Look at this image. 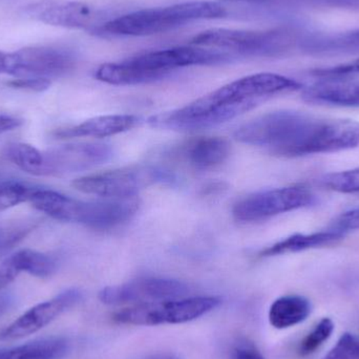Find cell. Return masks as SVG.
Listing matches in <instances>:
<instances>
[{
    "label": "cell",
    "mask_w": 359,
    "mask_h": 359,
    "mask_svg": "<svg viewBox=\"0 0 359 359\" xmlns=\"http://www.w3.org/2000/svg\"><path fill=\"white\" fill-rule=\"evenodd\" d=\"M331 228L339 230L343 233H347L351 230L359 229V208L352 209V210L346 211L343 215H339Z\"/></svg>",
    "instance_id": "cell-33"
},
{
    "label": "cell",
    "mask_w": 359,
    "mask_h": 359,
    "mask_svg": "<svg viewBox=\"0 0 359 359\" xmlns=\"http://www.w3.org/2000/svg\"><path fill=\"white\" fill-rule=\"evenodd\" d=\"M217 297H181L170 301L138 304L114 314L118 324L130 326H159L191 322L219 307Z\"/></svg>",
    "instance_id": "cell-6"
},
{
    "label": "cell",
    "mask_w": 359,
    "mask_h": 359,
    "mask_svg": "<svg viewBox=\"0 0 359 359\" xmlns=\"http://www.w3.org/2000/svg\"><path fill=\"white\" fill-rule=\"evenodd\" d=\"M176 177L156 166H132L74 180L72 186L83 194L105 198L137 196L139 191L155 184H172Z\"/></svg>",
    "instance_id": "cell-7"
},
{
    "label": "cell",
    "mask_w": 359,
    "mask_h": 359,
    "mask_svg": "<svg viewBox=\"0 0 359 359\" xmlns=\"http://www.w3.org/2000/svg\"><path fill=\"white\" fill-rule=\"evenodd\" d=\"M6 86L17 90H34V92H43L50 86V81L44 78H17L6 82Z\"/></svg>",
    "instance_id": "cell-32"
},
{
    "label": "cell",
    "mask_w": 359,
    "mask_h": 359,
    "mask_svg": "<svg viewBox=\"0 0 359 359\" xmlns=\"http://www.w3.org/2000/svg\"><path fill=\"white\" fill-rule=\"evenodd\" d=\"M303 38L290 27L268 31L211 29L194 36L190 43L224 50L236 57H278L299 48Z\"/></svg>",
    "instance_id": "cell-5"
},
{
    "label": "cell",
    "mask_w": 359,
    "mask_h": 359,
    "mask_svg": "<svg viewBox=\"0 0 359 359\" xmlns=\"http://www.w3.org/2000/svg\"><path fill=\"white\" fill-rule=\"evenodd\" d=\"M183 157L196 170L217 168L227 160L230 144L219 137H204L188 142L182 149Z\"/></svg>",
    "instance_id": "cell-17"
},
{
    "label": "cell",
    "mask_w": 359,
    "mask_h": 359,
    "mask_svg": "<svg viewBox=\"0 0 359 359\" xmlns=\"http://www.w3.org/2000/svg\"><path fill=\"white\" fill-rule=\"evenodd\" d=\"M322 359H359V335L346 332Z\"/></svg>",
    "instance_id": "cell-28"
},
{
    "label": "cell",
    "mask_w": 359,
    "mask_h": 359,
    "mask_svg": "<svg viewBox=\"0 0 359 359\" xmlns=\"http://www.w3.org/2000/svg\"><path fill=\"white\" fill-rule=\"evenodd\" d=\"M21 124H22V121L17 119V118L0 115V135L15 130V128H19Z\"/></svg>",
    "instance_id": "cell-36"
},
{
    "label": "cell",
    "mask_w": 359,
    "mask_h": 359,
    "mask_svg": "<svg viewBox=\"0 0 359 359\" xmlns=\"http://www.w3.org/2000/svg\"><path fill=\"white\" fill-rule=\"evenodd\" d=\"M6 157L17 168L27 174L42 176L44 165V155L32 145L25 143H15L6 149Z\"/></svg>",
    "instance_id": "cell-24"
},
{
    "label": "cell",
    "mask_w": 359,
    "mask_h": 359,
    "mask_svg": "<svg viewBox=\"0 0 359 359\" xmlns=\"http://www.w3.org/2000/svg\"><path fill=\"white\" fill-rule=\"evenodd\" d=\"M81 299L82 293L78 289H69L50 301L34 306L0 332V341H16L38 332Z\"/></svg>",
    "instance_id": "cell-13"
},
{
    "label": "cell",
    "mask_w": 359,
    "mask_h": 359,
    "mask_svg": "<svg viewBox=\"0 0 359 359\" xmlns=\"http://www.w3.org/2000/svg\"><path fill=\"white\" fill-rule=\"evenodd\" d=\"M303 88L299 82L272 73L253 74L230 82L175 111L149 118L161 130L194 132L225 123L276 95Z\"/></svg>",
    "instance_id": "cell-1"
},
{
    "label": "cell",
    "mask_w": 359,
    "mask_h": 359,
    "mask_svg": "<svg viewBox=\"0 0 359 359\" xmlns=\"http://www.w3.org/2000/svg\"><path fill=\"white\" fill-rule=\"evenodd\" d=\"M302 97L314 104L359 107V81L325 79L305 88Z\"/></svg>",
    "instance_id": "cell-15"
},
{
    "label": "cell",
    "mask_w": 359,
    "mask_h": 359,
    "mask_svg": "<svg viewBox=\"0 0 359 359\" xmlns=\"http://www.w3.org/2000/svg\"><path fill=\"white\" fill-rule=\"evenodd\" d=\"M234 58L233 55L215 48L177 46L151 50L120 62L104 63L95 72V78L113 86H136L159 81L182 67L222 65Z\"/></svg>",
    "instance_id": "cell-3"
},
{
    "label": "cell",
    "mask_w": 359,
    "mask_h": 359,
    "mask_svg": "<svg viewBox=\"0 0 359 359\" xmlns=\"http://www.w3.org/2000/svg\"><path fill=\"white\" fill-rule=\"evenodd\" d=\"M75 67L69 50L53 48H25L6 54V74L18 78L60 77Z\"/></svg>",
    "instance_id": "cell-10"
},
{
    "label": "cell",
    "mask_w": 359,
    "mask_h": 359,
    "mask_svg": "<svg viewBox=\"0 0 359 359\" xmlns=\"http://www.w3.org/2000/svg\"><path fill=\"white\" fill-rule=\"evenodd\" d=\"M334 331V323L331 318H325L314 327L313 330L303 339L299 345V354L308 356L320 349L328 341Z\"/></svg>",
    "instance_id": "cell-25"
},
{
    "label": "cell",
    "mask_w": 359,
    "mask_h": 359,
    "mask_svg": "<svg viewBox=\"0 0 359 359\" xmlns=\"http://www.w3.org/2000/svg\"><path fill=\"white\" fill-rule=\"evenodd\" d=\"M29 16L48 25L67 29H86L94 34L109 17L107 10L67 0H42L27 6Z\"/></svg>",
    "instance_id": "cell-9"
},
{
    "label": "cell",
    "mask_w": 359,
    "mask_h": 359,
    "mask_svg": "<svg viewBox=\"0 0 359 359\" xmlns=\"http://www.w3.org/2000/svg\"><path fill=\"white\" fill-rule=\"evenodd\" d=\"M69 346L63 337H48L2 350L0 359H62L69 351Z\"/></svg>",
    "instance_id": "cell-22"
},
{
    "label": "cell",
    "mask_w": 359,
    "mask_h": 359,
    "mask_svg": "<svg viewBox=\"0 0 359 359\" xmlns=\"http://www.w3.org/2000/svg\"><path fill=\"white\" fill-rule=\"evenodd\" d=\"M8 261L19 272H27L37 278H48L57 268L56 261L53 257L31 249L18 251L8 257Z\"/></svg>",
    "instance_id": "cell-23"
},
{
    "label": "cell",
    "mask_w": 359,
    "mask_h": 359,
    "mask_svg": "<svg viewBox=\"0 0 359 359\" xmlns=\"http://www.w3.org/2000/svg\"><path fill=\"white\" fill-rule=\"evenodd\" d=\"M139 118L130 115L101 116L86 120L83 123L72 128H61L55 132V137L60 139L78 138V137H95L105 138L128 132L136 128Z\"/></svg>",
    "instance_id": "cell-16"
},
{
    "label": "cell",
    "mask_w": 359,
    "mask_h": 359,
    "mask_svg": "<svg viewBox=\"0 0 359 359\" xmlns=\"http://www.w3.org/2000/svg\"><path fill=\"white\" fill-rule=\"evenodd\" d=\"M20 272L8 261V259L0 265V291L12 284Z\"/></svg>",
    "instance_id": "cell-34"
},
{
    "label": "cell",
    "mask_w": 359,
    "mask_h": 359,
    "mask_svg": "<svg viewBox=\"0 0 359 359\" xmlns=\"http://www.w3.org/2000/svg\"><path fill=\"white\" fill-rule=\"evenodd\" d=\"M299 48L316 56L359 54V29L331 35H306Z\"/></svg>",
    "instance_id": "cell-18"
},
{
    "label": "cell",
    "mask_w": 359,
    "mask_h": 359,
    "mask_svg": "<svg viewBox=\"0 0 359 359\" xmlns=\"http://www.w3.org/2000/svg\"><path fill=\"white\" fill-rule=\"evenodd\" d=\"M324 122L325 119L302 111H273L241 126L234 137L240 142L263 147L278 157L318 155Z\"/></svg>",
    "instance_id": "cell-2"
},
{
    "label": "cell",
    "mask_w": 359,
    "mask_h": 359,
    "mask_svg": "<svg viewBox=\"0 0 359 359\" xmlns=\"http://www.w3.org/2000/svg\"><path fill=\"white\" fill-rule=\"evenodd\" d=\"M13 305V297L8 294H0V318L4 316Z\"/></svg>",
    "instance_id": "cell-38"
},
{
    "label": "cell",
    "mask_w": 359,
    "mask_h": 359,
    "mask_svg": "<svg viewBox=\"0 0 359 359\" xmlns=\"http://www.w3.org/2000/svg\"><path fill=\"white\" fill-rule=\"evenodd\" d=\"M29 202L37 210L62 222L77 223L80 201L50 189L34 188Z\"/></svg>",
    "instance_id": "cell-19"
},
{
    "label": "cell",
    "mask_w": 359,
    "mask_h": 359,
    "mask_svg": "<svg viewBox=\"0 0 359 359\" xmlns=\"http://www.w3.org/2000/svg\"><path fill=\"white\" fill-rule=\"evenodd\" d=\"M325 187L344 194L359 192V168L345 172L326 175L322 179Z\"/></svg>",
    "instance_id": "cell-27"
},
{
    "label": "cell",
    "mask_w": 359,
    "mask_h": 359,
    "mask_svg": "<svg viewBox=\"0 0 359 359\" xmlns=\"http://www.w3.org/2000/svg\"><path fill=\"white\" fill-rule=\"evenodd\" d=\"M312 312L311 302L301 295H286L273 302L269 322L276 329H287L305 322Z\"/></svg>",
    "instance_id": "cell-20"
},
{
    "label": "cell",
    "mask_w": 359,
    "mask_h": 359,
    "mask_svg": "<svg viewBox=\"0 0 359 359\" xmlns=\"http://www.w3.org/2000/svg\"><path fill=\"white\" fill-rule=\"evenodd\" d=\"M137 196L123 198H105L84 202L80 209L79 224L97 230H107L130 221L139 209Z\"/></svg>",
    "instance_id": "cell-14"
},
{
    "label": "cell",
    "mask_w": 359,
    "mask_h": 359,
    "mask_svg": "<svg viewBox=\"0 0 359 359\" xmlns=\"http://www.w3.org/2000/svg\"><path fill=\"white\" fill-rule=\"evenodd\" d=\"M314 1L324 2L328 6H339V8H359V0H314Z\"/></svg>",
    "instance_id": "cell-37"
},
{
    "label": "cell",
    "mask_w": 359,
    "mask_h": 359,
    "mask_svg": "<svg viewBox=\"0 0 359 359\" xmlns=\"http://www.w3.org/2000/svg\"><path fill=\"white\" fill-rule=\"evenodd\" d=\"M314 202V196L302 186L276 188L255 192L241 198L232 209L234 219L243 223L259 222L280 213L297 210L309 206Z\"/></svg>",
    "instance_id": "cell-8"
},
{
    "label": "cell",
    "mask_w": 359,
    "mask_h": 359,
    "mask_svg": "<svg viewBox=\"0 0 359 359\" xmlns=\"http://www.w3.org/2000/svg\"><path fill=\"white\" fill-rule=\"evenodd\" d=\"M233 359H265L255 347H240L234 352Z\"/></svg>",
    "instance_id": "cell-35"
},
{
    "label": "cell",
    "mask_w": 359,
    "mask_h": 359,
    "mask_svg": "<svg viewBox=\"0 0 359 359\" xmlns=\"http://www.w3.org/2000/svg\"><path fill=\"white\" fill-rule=\"evenodd\" d=\"M43 155L42 176H61L101 165L113 158L114 151L102 143H76L56 147Z\"/></svg>",
    "instance_id": "cell-12"
},
{
    "label": "cell",
    "mask_w": 359,
    "mask_h": 359,
    "mask_svg": "<svg viewBox=\"0 0 359 359\" xmlns=\"http://www.w3.org/2000/svg\"><path fill=\"white\" fill-rule=\"evenodd\" d=\"M312 75L323 79H343L350 75L359 74V59L345 63V65H337V67H328V69H318L311 72Z\"/></svg>",
    "instance_id": "cell-30"
},
{
    "label": "cell",
    "mask_w": 359,
    "mask_h": 359,
    "mask_svg": "<svg viewBox=\"0 0 359 359\" xmlns=\"http://www.w3.org/2000/svg\"><path fill=\"white\" fill-rule=\"evenodd\" d=\"M344 236L345 233L333 228L312 234H293L262 251L261 257H276L285 253L299 252L307 249L318 248L332 244Z\"/></svg>",
    "instance_id": "cell-21"
},
{
    "label": "cell",
    "mask_w": 359,
    "mask_h": 359,
    "mask_svg": "<svg viewBox=\"0 0 359 359\" xmlns=\"http://www.w3.org/2000/svg\"><path fill=\"white\" fill-rule=\"evenodd\" d=\"M6 53L0 52V74H6Z\"/></svg>",
    "instance_id": "cell-39"
},
{
    "label": "cell",
    "mask_w": 359,
    "mask_h": 359,
    "mask_svg": "<svg viewBox=\"0 0 359 359\" xmlns=\"http://www.w3.org/2000/svg\"><path fill=\"white\" fill-rule=\"evenodd\" d=\"M32 226H0V257L14 248L31 231Z\"/></svg>",
    "instance_id": "cell-29"
},
{
    "label": "cell",
    "mask_w": 359,
    "mask_h": 359,
    "mask_svg": "<svg viewBox=\"0 0 359 359\" xmlns=\"http://www.w3.org/2000/svg\"><path fill=\"white\" fill-rule=\"evenodd\" d=\"M225 6L213 0L181 2L161 8H145L113 17L95 35L102 37H140L165 33L198 20L223 18Z\"/></svg>",
    "instance_id": "cell-4"
},
{
    "label": "cell",
    "mask_w": 359,
    "mask_h": 359,
    "mask_svg": "<svg viewBox=\"0 0 359 359\" xmlns=\"http://www.w3.org/2000/svg\"><path fill=\"white\" fill-rule=\"evenodd\" d=\"M34 188L18 182L0 183V211L29 202Z\"/></svg>",
    "instance_id": "cell-26"
},
{
    "label": "cell",
    "mask_w": 359,
    "mask_h": 359,
    "mask_svg": "<svg viewBox=\"0 0 359 359\" xmlns=\"http://www.w3.org/2000/svg\"><path fill=\"white\" fill-rule=\"evenodd\" d=\"M187 285L170 278H147L126 284L107 287L99 293V299L107 305L145 304L181 299L187 294Z\"/></svg>",
    "instance_id": "cell-11"
},
{
    "label": "cell",
    "mask_w": 359,
    "mask_h": 359,
    "mask_svg": "<svg viewBox=\"0 0 359 359\" xmlns=\"http://www.w3.org/2000/svg\"><path fill=\"white\" fill-rule=\"evenodd\" d=\"M219 2H231V4H245L251 6H264L269 8H294L306 1L313 0H217Z\"/></svg>",
    "instance_id": "cell-31"
}]
</instances>
